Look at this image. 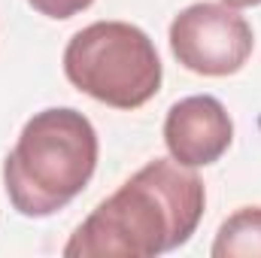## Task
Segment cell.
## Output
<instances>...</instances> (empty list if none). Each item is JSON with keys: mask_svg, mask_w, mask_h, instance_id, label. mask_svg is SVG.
Segmentation results:
<instances>
[{"mask_svg": "<svg viewBox=\"0 0 261 258\" xmlns=\"http://www.w3.org/2000/svg\"><path fill=\"white\" fill-rule=\"evenodd\" d=\"M203 203L206 192L192 167L173 158H155L94 207L70 237L64 255L152 258L173 252L192 240Z\"/></svg>", "mask_w": 261, "mask_h": 258, "instance_id": "1", "label": "cell"}, {"mask_svg": "<svg viewBox=\"0 0 261 258\" xmlns=\"http://www.w3.org/2000/svg\"><path fill=\"white\" fill-rule=\"evenodd\" d=\"M97 167L94 125L70 107H52L28 119L18 143L3 161V186L12 207L43 219L82 192Z\"/></svg>", "mask_w": 261, "mask_h": 258, "instance_id": "2", "label": "cell"}, {"mask_svg": "<svg viewBox=\"0 0 261 258\" xmlns=\"http://www.w3.org/2000/svg\"><path fill=\"white\" fill-rule=\"evenodd\" d=\"M67 79L88 97L137 110L161 88V58L146 31L128 21H94L64 49Z\"/></svg>", "mask_w": 261, "mask_h": 258, "instance_id": "3", "label": "cell"}, {"mask_svg": "<svg viewBox=\"0 0 261 258\" xmlns=\"http://www.w3.org/2000/svg\"><path fill=\"white\" fill-rule=\"evenodd\" d=\"M255 46L249 21L228 3H192L170 24L176 61L200 76H231L249 61Z\"/></svg>", "mask_w": 261, "mask_h": 258, "instance_id": "4", "label": "cell"}, {"mask_svg": "<svg viewBox=\"0 0 261 258\" xmlns=\"http://www.w3.org/2000/svg\"><path fill=\"white\" fill-rule=\"evenodd\" d=\"M234 140L228 110L213 94H195L170 107L164 119V143L173 161L182 167L216 164Z\"/></svg>", "mask_w": 261, "mask_h": 258, "instance_id": "5", "label": "cell"}, {"mask_svg": "<svg viewBox=\"0 0 261 258\" xmlns=\"http://www.w3.org/2000/svg\"><path fill=\"white\" fill-rule=\"evenodd\" d=\"M255 255H261V207H243L222 222L213 243V258Z\"/></svg>", "mask_w": 261, "mask_h": 258, "instance_id": "6", "label": "cell"}, {"mask_svg": "<svg viewBox=\"0 0 261 258\" xmlns=\"http://www.w3.org/2000/svg\"><path fill=\"white\" fill-rule=\"evenodd\" d=\"M40 15H49V18H73L76 12L88 9L94 0H28Z\"/></svg>", "mask_w": 261, "mask_h": 258, "instance_id": "7", "label": "cell"}, {"mask_svg": "<svg viewBox=\"0 0 261 258\" xmlns=\"http://www.w3.org/2000/svg\"><path fill=\"white\" fill-rule=\"evenodd\" d=\"M222 3H228V6H234V9H243V6H258L261 0H222Z\"/></svg>", "mask_w": 261, "mask_h": 258, "instance_id": "8", "label": "cell"}]
</instances>
